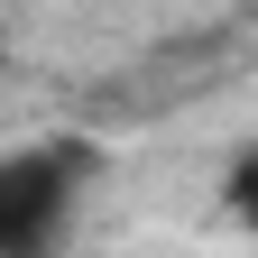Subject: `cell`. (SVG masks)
I'll use <instances>...</instances> for the list:
<instances>
[{"label":"cell","instance_id":"cell-1","mask_svg":"<svg viewBox=\"0 0 258 258\" xmlns=\"http://www.w3.org/2000/svg\"><path fill=\"white\" fill-rule=\"evenodd\" d=\"M83 148H10L0 157V258H46L74 221V194H83Z\"/></svg>","mask_w":258,"mask_h":258},{"label":"cell","instance_id":"cell-2","mask_svg":"<svg viewBox=\"0 0 258 258\" xmlns=\"http://www.w3.org/2000/svg\"><path fill=\"white\" fill-rule=\"evenodd\" d=\"M221 203H231V221H240V231H258V148H249L240 166H231V184H221Z\"/></svg>","mask_w":258,"mask_h":258}]
</instances>
